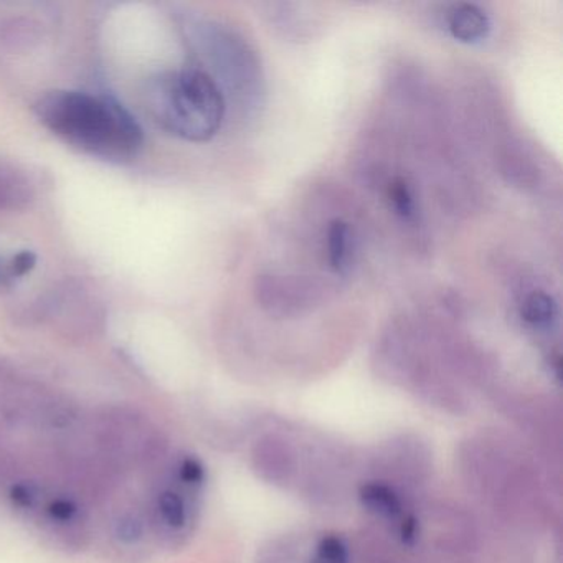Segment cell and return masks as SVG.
Segmentation results:
<instances>
[{"mask_svg": "<svg viewBox=\"0 0 563 563\" xmlns=\"http://www.w3.org/2000/svg\"><path fill=\"white\" fill-rule=\"evenodd\" d=\"M375 479L394 484L410 499L423 489L433 473V453L417 434H398L375 448L371 457Z\"/></svg>", "mask_w": 563, "mask_h": 563, "instance_id": "7", "label": "cell"}, {"mask_svg": "<svg viewBox=\"0 0 563 563\" xmlns=\"http://www.w3.org/2000/svg\"><path fill=\"white\" fill-rule=\"evenodd\" d=\"M354 235H352L351 225L344 220L335 219L329 223L328 235V262L335 273L344 275L351 268L352 249H354Z\"/></svg>", "mask_w": 563, "mask_h": 563, "instance_id": "17", "label": "cell"}, {"mask_svg": "<svg viewBox=\"0 0 563 563\" xmlns=\"http://www.w3.org/2000/svg\"><path fill=\"white\" fill-rule=\"evenodd\" d=\"M357 499L362 509L390 533L413 509L410 497L404 490L375 477L358 484Z\"/></svg>", "mask_w": 563, "mask_h": 563, "instance_id": "11", "label": "cell"}, {"mask_svg": "<svg viewBox=\"0 0 563 563\" xmlns=\"http://www.w3.org/2000/svg\"><path fill=\"white\" fill-rule=\"evenodd\" d=\"M0 420L15 430L65 433L81 420L75 401L34 380L0 374Z\"/></svg>", "mask_w": 563, "mask_h": 563, "instance_id": "4", "label": "cell"}, {"mask_svg": "<svg viewBox=\"0 0 563 563\" xmlns=\"http://www.w3.org/2000/svg\"><path fill=\"white\" fill-rule=\"evenodd\" d=\"M296 549L291 540H276L263 549L256 563H298Z\"/></svg>", "mask_w": 563, "mask_h": 563, "instance_id": "21", "label": "cell"}, {"mask_svg": "<svg viewBox=\"0 0 563 563\" xmlns=\"http://www.w3.org/2000/svg\"><path fill=\"white\" fill-rule=\"evenodd\" d=\"M446 25L450 34L463 44H477L487 38L490 32V21L486 12L476 4L451 5L446 14Z\"/></svg>", "mask_w": 563, "mask_h": 563, "instance_id": "13", "label": "cell"}, {"mask_svg": "<svg viewBox=\"0 0 563 563\" xmlns=\"http://www.w3.org/2000/svg\"><path fill=\"white\" fill-rule=\"evenodd\" d=\"M35 117L68 146L107 163H130L143 150V128L111 98L87 91H48L35 103Z\"/></svg>", "mask_w": 563, "mask_h": 563, "instance_id": "2", "label": "cell"}, {"mask_svg": "<svg viewBox=\"0 0 563 563\" xmlns=\"http://www.w3.org/2000/svg\"><path fill=\"white\" fill-rule=\"evenodd\" d=\"M420 540L417 549L427 547L434 555L470 560L479 550V529L476 520L460 504L434 500L418 510Z\"/></svg>", "mask_w": 563, "mask_h": 563, "instance_id": "6", "label": "cell"}, {"mask_svg": "<svg viewBox=\"0 0 563 563\" xmlns=\"http://www.w3.org/2000/svg\"><path fill=\"white\" fill-rule=\"evenodd\" d=\"M250 464L262 483L276 489H289L298 481L301 457L296 444L285 434L275 431L262 434L253 443Z\"/></svg>", "mask_w": 563, "mask_h": 563, "instance_id": "10", "label": "cell"}, {"mask_svg": "<svg viewBox=\"0 0 563 563\" xmlns=\"http://www.w3.org/2000/svg\"><path fill=\"white\" fill-rule=\"evenodd\" d=\"M457 473L471 496L509 529L542 532L553 522L545 479L532 457L499 433L471 434L456 451Z\"/></svg>", "mask_w": 563, "mask_h": 563, "instance_id": "1", "label": "cell"}, {"mask_svg": "<svg viewBox=\"0 0 563 563\" xmlns=\"http://www.w3.org/2000/svg\"><path fill=\"white\" fill-rule=\"evenodd\" d=\"M388 200L394 212L405 222H415L417 219V200H415L413 189L407 180L397 177L388 186Z\"/></svg>", "mask_w": 563, "mask_h": 563, "instance_id": "19", "label": "cell"}, {"mask_svg": "<svg viewBox=\"0 0 563 563\" xmlns=\"http://www.w3.org/2000/svg\"><path fill=\"white\" fill-rule=\"evenodd\" d=\"M37 519L44 532L65 552H85L93 542L90 510L71 493L51 494Z\"/></svg>", "mask_w": 563, "mask_h": 563, "instance_id": "9", "label": "cell"}, {"mask_svg": "<svg viewBox=\"0 0 563 563\" xmlns=\"http://www.w3.org/2000/svg\"><path fill=\"white\" fill-rule=\"evenodd\" d=\"M22 460L12 448H0V487L8 489L14 481L22 477Z\"/></svg>", "mask_w": 563, "mask_h": 563, "instance_id": "20", "label": "cell"}, {"mask_svg": "<svg viewBox=\"0 0 563 563\" xmlns=\"http://www.w3.org/2000/svg\"><path fill=\"white\" fill-rule=\"evenodd\" d=\"M146 110L166 133L190 143L212 140L225 118L220 85L202 70H169L154 75L144 91Z\"/></svg>", "mask_w": 563, "mask_h": 563, "instance_id": "3", "label": "cell"}, {"mask_svg": "<svg viewBox=\"0 0 563 563\" xmlns=\"http://www.w3.org/2000/svg\"><path fill=\"white\" fill-rule=\"evenodd\" d=\"M48 497H51V490L47 484L37 477L22 476L8 487V500L12 509L19 516L31 517V519L32 517L37 519L41 516Z\"/></svg>", "mask_w": 563, "mask_h": 563, "instance_id": "15", "label": "cell"}, {"mask_svg": "<svg viewBox=\"0 0 563 563\" xmlns=\"http://www.w3.org/2000/svg\"><path fill=\"white\" fill-rule=\"evenodd\" d=\"M37 199V187L24 167L0 163V212H22Z\"/></svg>", "mask_w": 563, "mask_h": 563, "instance_id": "12", "label": "cell"}, {"mask_svg": "<svg viewBox=\"0 0 563 563\" xmlns=\"http://www.w3.org/2000/svg\"><path fill=\"white\" fill-rule=\"evenodd\" d=\"M110 533L118 545L137 549L151 537L146 509L137 506H121L110 519Z\"/></svg>", "mask_w": 563, "mask_h": 563, "instance_id": "14", "label": "cell"}, {"mask_svg": "<svg viewBox=\"0 0 563 563\" xmlns=\"http://www.w3.org/2000/svg\"><path fill=\"white\" fill-rule=\"evenodd\" d=\"M41 321L51 322L64 338L70 341H88L103 329V312L97 296L90 295L84 285L67 283L52 292L42 305Z\"/></svg>", "mask_w": 563, "mask_h": 563, "instance_id": "8", "label": "cell"}, {"mask_svg": "<svg viewBox=\"0 0 563 563\" xmlns=\"http://www.w3.org/2000/svg\"><path fill=\"white\" fill-rule=\"evenodd\" d=\"M5 446L4 433H2V428H0V448Z\"/></svg>", "mask_w": 563, "mask_h": 563, "instance_id": "22", "label": "cell"}, {"mask_svg": "<svg viewBox=\"0 0 563 563\" xmlns=\"http://www.w3.org/2000/svg\"><path fill=\"white\" fill-rule=\"evenodd\" d=\"M519 314L532 331L549 332L559 322V305L549 292L532 291L523 298Z\"/></svg>", "mask_w": 563, "mask_h": 563, "instance_id": "16", "label": "cell"}, {"mask_svg": "<svg viewBox=\"0 0 563 563\" xmlns=\"http://www.w3.org/2000/svg\"><path fill=\"white\" fill-rule=\"evenodd\" d=\"M309 563H355L354 547L347 537L328 532L316 542Z\"/></svg>", "mask_w": 563, "mask_h": 563, "instance_id": "18", "label": "cell"}, {"mask_svg": "<svg viewBox=\"0 0 563 563\" xmlns=\"http://www.w3.org/2000/svg\"><path fill=\"white\" fill-rule=\"evenodd\" d=\"M202 499L157 474L146 507L154 542L167 550L186 547L199 526Z\"/></svg>", "mask_w": 563, "mask_h": 563, "instance_id": "5", "label": "cell"}]
</instances>
